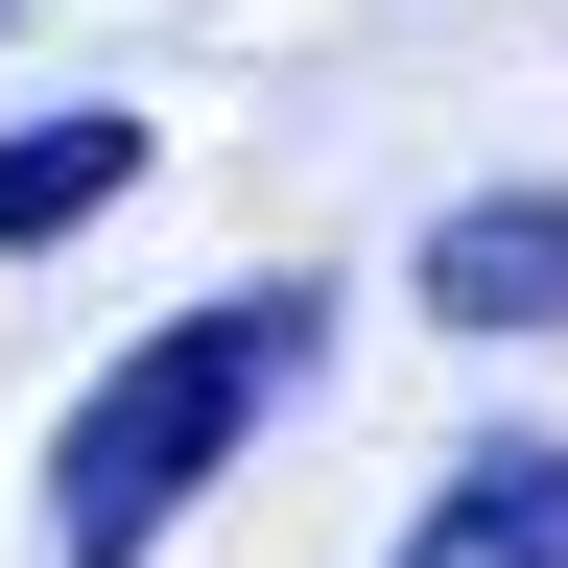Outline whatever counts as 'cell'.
<instances>
[{
    "mask_svg": "<svg viewBox=\"0 0 568 568\" xmlns=\"http://www.w3.org/2000/svg\"><path fill=\"white\" fill-rule=\"evenodd\" d=\"M332 379V261H261V284H190L166 332H119L48 426V568H166L190 497L261 450L284 403Z\"/></svg>",
    "mask_w": 568,
    "mask_h": 568,
    "instance_id": "cell-1",
    "label": "cell"
},
{
    "mask_svg": "<svg viewBox=\"0 0 568 568\" xmlns=\"http://www.w3.org/2000/svg\"><path fill=\"white\" fill-rule=\"evenodd\" d=\"M0 24H24V0H0Z\"/></svg>",
    "mask_w": 568,
    "mask_h": 568,
    "instance_id": "cell-5",
    "label": "cell"
},
{
    "mask_svg": "<svg viewBox=\"0 0 568 568\" xmlns=\"http://www.w3.org/2000/svg\"><path fill=\"white\" fill-rule=\"evenodd\" d=\"M379 568H568V426H497V450L426 474V521Z\"/></svg>",
    "mask_w": 568,
    "mask_h": 568,
    "instance_id": "cell-3",
    "label": "cell"
},
{
    "mask_svg": "<svg viewBox=\"0 0 568 568\" xmlns=\"http://www.w3.org/2000/svg\"><path fill=\"white\" fill-rule=\"evenodd\" d=\"M142 166H166V119H142V95H71V119H24V142H0V261L95 237V213H119Z\"/></svg>",
    "mask_w": 568,
    "mask_h": 568,
    "instance_id": "cell-4",
    "label": "cell"
},
{
    "mask_svg": "<svg viewBox=\"0 0 568 568\" xmlns=\"http://www.w3.org/2000/svg\"><path fill=\"white\" fill-rule=\"evenodd\" d=\"M403 284H426L450 332H568V190H450Z\"/></svg>",
    "mask_w": 568,
    "mask_h": 568,
    "instance_id": "cell-2",
    "label": "cell"
}]
</instances>
